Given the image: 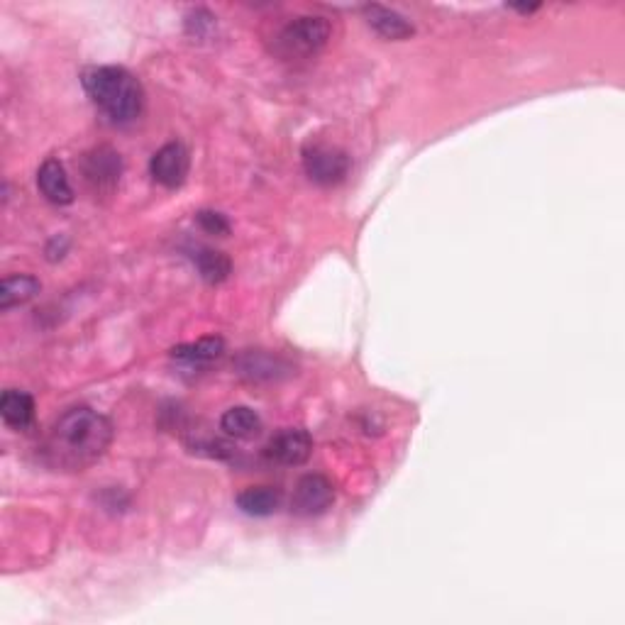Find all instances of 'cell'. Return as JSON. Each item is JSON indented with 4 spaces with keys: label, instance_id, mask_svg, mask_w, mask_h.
<instances>
[{
    "label": "cell",
    "instance_id": "6da1fadb",
    "mask_svg": "<svg viewBox=\"0 0 625 625\" xmlns=\"http://www.w3.org/2000/svg\"><path fill=\"white\" fill-rule=\"evenodd\" d=\"M113 442V423L93 408H71L49 428L40 452L57 472H84L96 464Z\"/></svg>",
    "mask_w": 625,
    "mask_h": 625
},
{
    "label": "cell",
    "instance_id": "7a4b0ae2",
    "mask_svg": "<svg viewBox=\"0 0 625 625\" xmlns=\"http://www.w3.org/2000/svg\"><path fill=\"white\" fill-rule=\"evenodd\" d=\"M88 98L113 125H130L145 110V88L123 66H93L84 71Z\"/></svg>",
    "mask_w": 625,
    "mask_h": 625
},
{
    "label": "cell",
    "instance_id": "3957f363",
    "mask_svg": "<svg viewBox=\"0 0 625 625\" xmlns=\"http://www.w3.org/2000/svg\"><path fill=\"white\" fill-rule=\"evenodd\" d=\"M330 40V22L315 15L291 20L274 37V52L281 59H311Z\"/></svg>",
    "mask_w": 625,
    "mask_h": 625
},
{
    "label": "cell",
    "instance_id": "277c9868",
    "mask_svg": "<svg viewBox=\"0 0 625 625\" xmlns=\"http://www.w3.org/2000/svg\"><path fill=\"white\" fill-rule=\"evenodd\" d=\"M350 157L342 149L330 145H311L303 149L306 176L320 186H337L350 174Z\"/></svg>",
    "mask_w": 625,
    "mask_h": 625
},
{
    "label": "cell",
    "instance_id": "5b68a950",
    "mask_svg": "<svg viewBox=\"0 0 625 625\" xmlns=\"http://www.w3.org/2000/svg\"><path fill=\"white\" fill-rule=\"evenodd\" d=\"M335 501V486L333 481L323 474H306L298 479L296 489L291 496V511L296 516L313 518L328 511Z\"/></svg>",
    "mask_w": 625,
    "mask_h": 625
},
{
    "label": "cell",
    "instance_id": "8992f818",
    "mask_svg": "<svg viewBox=\"0 0 625 625\" xmlns=\"http://www.w3.org/2000/svg\"><path fill=\"white\" fill-rule=\"evenodd\" d=\"M123 174V159L113 147L101 145L84 159V179L93 188V193H110L120 184Z\"/></svg>",
    "mask_w": 625,
    "mask_h": 625
},
{
    "label": "cell",
    "instance_id": "52a82bcc",
    "mask_svg": "<svg viewBox=\"0 0 625 625\" xmlns=\"http://www.w3.org/2000/svg\"><path fill=\"white\" fill-rule=\"evenodd\" d=\"M188 169H191V157H188V149L181 142H169V145L157 149L152 162H149L152 179L164 188L184 186Z\"/></svg>",
    "mask_w": 625,
    "mask_h": 625
},
{
    "label": "cell",
    "instance_id": "ba28073f",
    "mask_svg": "<svg viewBox=\"0 0 625 625\" xmlns=\"http://www.w3.org/2000/svg\"><path fill=\"white\" fill-rule=\"evenodd\" d=\"M313 455V438L301 428H286L269 440L267 457L281 467H301Z\"/></svg>",
    "mask_w": 625,
    "mask_h": 625
},
{
    "label": "cell",
    "instance_id": "9c48e42d",
    "mask_svg": "<svg viewBox=\"0 0 625 625\" xmlns=\"http://www.w3.org/2000/svg\"><path fill=\"white\" fill-rule=\"evenodd\" d=\"M364 18H367L369 27L376 35H381L384 40H408L416 32L411 20L403 18L394 8H386V5H364Z\"/></svg>",
    "mask_w": 625,
    "mask_h": 625
},
{
    "label": "cell",
    "instance_id": "30bf717a",
    "mask_svg": "<svg viewBox=\"0 0 625 625\" xmlns=\"http://www.w3.org/2000/svg\"><path fill=\"white\" fill-rule=\"evenodd\" d=\"M37 186L42 196L54 206H69L74 203V188L69 184L64 164L59 159H47L37 171Z\"/></svg>",
    "mask_w": 625,
    "mask_h": 625
},
{
    "label": "cell",
    "instance_id": "8fae6325",
    "mask_svg": "<svg viewBox=\"0 0 625 625\" xmlns=\"http://www.w3.org/2000/svg\"><path fill=\"white\" fill-rule=\"evenodd\" d=\"M237 372L250 381H274L284 372H289V364L279 355H271V352L250 350L237 359Z\"/></svg>",
    "mask_w": 625,
    "mask_h": 625
},
{
    "label": "cell",
    "instance_id": "7c38bea8",
    "mask_svg": "<svg viewBox=\"0 0 625 625\" xmlns=\"http://www.w3.org/2000/svg\"><path fill=\"white\" fill-rule=\"evenodd\" d=\"M0 416H3V423L8 428H30L32 420H35V398L27 394V391L8 389L3 398H0Z\"/></svg>",
    "mask_w": 625,
    "mask_h": 625
},
{
    "label": "cell",
    "instance_id": "4fadbf2b",
    "mask_svg": "<svg viewBox=\"0 0 625 625\" xmlns=\"http://www.w3.org/2000/svg\"><path fill=\"white\" fill-rule=\"evenodd\" d=\"M281 506V494L271 486H250V489L242 491L237 496V508H240L245 516L254 518H267L274 516Z\"/></svg>",
    "mask_w": 625,
    "mask_h": 625
},
{
    "label": "cell",
    "instance_id": "5bb4252c",
    "mask_svg": "<svg viewBox=\"0 0 625 625\" xmlns=\"http://www.w3.org/2000/svg\"><path fill=\"white\" fill-rule=\"evenodd\" d=\"M42 289L40 281L35 276L18 274V276H5L3 284H0V308L10 311V308L22 306V303L32 301Z\"/></svg>",
    "mask_w": 625,
    "mask_h": 625
},
{
    "label": "cell",
    "instance_id": "9a60e30c",
    "mask_svg": "<svg viewBox=\"0 0 625 625\" xmlns=\"http://www.w3.org/2000/svg\"><path fill=\"white\" fill-rule=\"evenodd\" d=\"M220 428L235 440H252L262 433V418L247 406H235L230 411H225L223 420H220Z\"/></svg>",
    "mask_w": 625,
    "mask_h": 625
},
{
    "label": "cell",
    "instance_id": "2e32d148",
    "mask_svg": "<svg viewBox=\"0 0 625 625\" xmlns=\"http://www.w3.org/2000/svg\"><path fill=\"white\" fill-rule=\"evenodd\" d=\"M225 342L223 337H203V340L191 342V345H179L171 350V357L186 364H206L223 355Z\"/></svg>",
    "mask_w": 625,
    "mask_h": 625
},
{
    "label": "cell",
    "instance_id": "e0dca14e",
    "mask_svg": "<svg viewBox=\"0 0 625 625\" xmlns=\"http://www.w3.org/2000/svg\"><path fill=\"white\" fill-rule=\"evenodd\" d=\"M193 262H196L198 271H201V276L208 284H223L232 269L230 259L223 252L210 250V247H201V250L193 252Z\"/></svg>",
    "mask_w": 625,
    "mask_h": 625
},
{
    "label": "cell",
    "instance_id": "ac0fdd59",
    "mask_svg": "<svg viewBox=\"0 0 625 625\" xmlns=\"http://www.w3.org/2000/svg\"><path fill=\"white\" fill-rule=\"evenodd\" d=\"M198 223H201V228L210 232V235H228L230 232V223L225 220V215L213 213V210H203V213H198Z\"/></svg>",
    "mask_w": 625,
    "mask_h": 625
},
{
    "label": "cell",
    "instance_id": "d6986e66",
    "mask_svg": "<svg viewBox=\"0 0 625 625\" xmlns=\"http://www.w3.org/2000/svg\"><path fill=\"white\" fill-rule=\"evenodd\" d=\"M516 10H521V13H533V10H538V5H513Z\"/></svg>",
    "mask_w": 625,
    "mask_h": 625
}]
</instances>
